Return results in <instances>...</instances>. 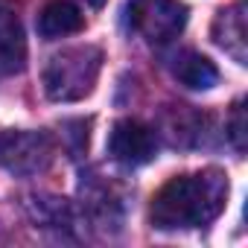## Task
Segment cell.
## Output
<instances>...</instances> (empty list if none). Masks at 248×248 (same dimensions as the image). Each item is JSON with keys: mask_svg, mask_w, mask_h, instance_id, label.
Masks as SVG:
<instances>
[{"mask_svg": "<svg viewBox=\"0 0 248 248\" xmlns=\"http://www.w3.org/2000/svg\"><path fill=\"white\" fill-rule=\"evenodd\" d=\"M213 41L236 64L248 62V27H245V3L242 0L216 15V21H213Z\"/></svg>", "mask_w": 248, "mask_h": 248, "instance_id": "obj_7", "label": "cell"}, {"mask_svg": "<svg viewBox=\"0 0 248 248\" xmlns=\"http://www.w3.org/2000/svg\"><path fill=\"white\" fill-rule=\"evenodd\" d=\"M85 3L93 6V9H102V6H105V0H85Z\"/></svg>", "mask_w": 248, "mask_h": 248, "instance_id": "obj_11", "label": "cell"}, {"mask_svg": "<svg viewBox=\"0 0 248 248\" xmlns=\"http://www.w3.org/2000/svg\"><path fill=\"white\" fill-rule=\"evenodd\" d=\"M85 30V15L70 0H50L38 15V35L53 41L64 35H76Z\"/></svg>", "mask_w": 248, "mask_h": 248, "instance_id": "obj_8", "label": "cell"}, {"mask_svg": "<svg viewBox=\"0 0 248 248\" xmlns=\"http://www.w3.org/2000/svg\"><path fill=\"white\" fill-rule=\"evenodd\" d=\"M53 140L44 132H0V167L15 175H35L53 164Z\"/></svg>", "mask_w": 248, "mask_h": 248, "instance_id": "obj_4", "label": "cell"}, {"mask_svg": "<svg viewBox=\"0 0 248 248\" xmlns=\"http://www.w3.org/2000/svg\"><path fill=\"white\" fill-rule=\"evenodd\" d=\"M172 76L190 88V91H210L213 85H219V70L210 59H204L202 53L196 50H181L172 56V64H170Z\"/></svg>", "mask_w": 248, "mask_h": 248, "instance_id": "obj_9", "label": "cell"}, {"mask_svg": "<svg viewBox=\"0 0 248 248\" xmlns=\"http://www.w3.org/2000/svg\"><path fill=\"white\" fill-rule=\"evenodd\" d=\"M27 67V35L18 12L0 0V76H15Z\"/></svg>", "mask_w": 248, "mask_h": 248, "instance_id": "obj_6", "label": "cell"}, {"mask_svg": "<svg viewBox=\"0 0 248 248\" xmlns=\"http://www.w3.org/2000/svg\"><path fill=\"white\" fill-rule=\"evenodd\" d=\"M126 21L135 35L152 47H164L181 35L187 24V6L181 0H129Z\"/></svg>", "mask_w": 248, "mask_h": 248, "instance_id": "obj_3", "label": "cell"}, {"mask_svg": "<svg viewBox=\"0 0 248 248\" xmlns=\"http://www.w3.org/2000/svg\"><path fill=\"white\" fill-rule=\"evenodd\" d=\"M102 70V50L82 44L56 53L44 67V91L56 102H79L85 99Z\"/></svg>", "mask_w": 248, "mask_h": 248, "instance_id": "obj_2", "label": "cell"}, {"mask_svg": "<svg viewBox=\"0 0 248 248\" xmlns=\"http://www.w3.org/2000/svg\"><path fill=\"white\" fill-rule=\"evenodd\" d=\"M108 155L120 167H143L155 161L158 155V138L155 129H149L140 120H117L108 135Z\"/></svg>", "mask_w": 248, "mask_h": 248, "instance_id": "obj_5", "label": "cell"}, {"mask_svg": "<svg viewBox=\"0 0 248 248\" xmlns=\"http://www.w3.org/2000/svg\"><path fill=\"white\" fill-rule=\"evenodd\" d=\"M228 175L222 170H199L170 178L152 199L149 219L158 231L204 228L228 204Z\"/></svg>", "mask_w": 248, "mask_h": 248, "instance_id": "obj_1", "label": "cell"}, {"mask_svg": "<svg viewBox=\"0 0 248 248\" xmlns=\"http://www.w3.org/2000/svg\"><path fill=\"white\" fill-rule=\"evenodd\" d=\"M228 129H231L228 138H231L233 146L242 152V149H245V114H242V102L233 105V111H231V126H228Z\"/></svg>", "mask_w": 248, "mask_h": 248, "instance_id": "obj_10", "label": "cell"}]
</instances>
